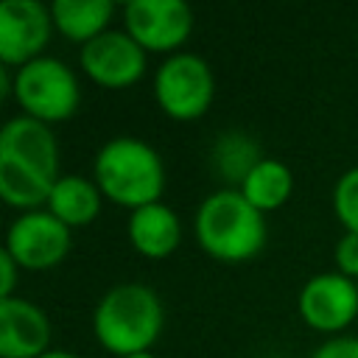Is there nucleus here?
Segmentation results:
<instances>
[{"label":"nucleus","mask_w":358,"mask_h":358,"mask_svg":"<svg viewBox=\"0 0 358 358\" xmlns=\"http://www.w3.org/2000/svg\"><path fill=\"white\" fill-rule=\"evenodd\" d=\"M98 341L123 355L148 350L162 330V302L143 282H120L109 288L92 313Z\"/></svg>","instance_id":"f257e3e1"},{"label":"nucleus","mask_w":358,"mask_h":358,"mask_svg":"<svg viewBox=\"0 0 358 358\" xmlns=\"http://www.w3.org/2000/svg\"><path fill=\"white\" fill-rule=\"evenodd\" d=\"M95 179L112 201L131 210L159 201V193L165 187L159 154L145 140L129 134L112 137L101 145L95 157Z\"/></svg>","instance_id":"f03ea898"},{"label":"nucleus","mask_w":358,"mask_h":358,"mask_svg":"<svg viewBox=\"0 0 358 358\" xmlns=\"http://www.w3.org/2000/svg\"><path fill=\"white\" fill-rule=\"evenodd\" d=\"M196 238L204 252L221 260H246L266 243L263 213L241 190L210 193L196 213Z\"/></svg>","instance_id":"7ed1b4c3"},{"label":"nucleus","mask_w":358,"mask_h":358,"mask_svg":"<svg viewBox=\"0 0 358 358\" xmlns=\"http://www.w3.org/2000/svg\"><path fill=\"white\" fill-rule=\"evenodd\" d=\"M14 98L36 120H64L78 109L81 92L73 70L53 59L36 56L25 62L14 76Z\"/></svg>","instance_id":"20e7f679"},{"label":"nucleus","mask_w":358,"mask_h":358,"mask_svg":"<svg viewBox=\"0 0 358 358\" xmlns=\"http://www.w3.org/2000/svg\"><path fill=\"white\" fill-rule=\"evenodd\" d=\"M213 73L210 64L196 53H173L165 59L154 78L157 103L179 120H193L207 112L213 101Z\"/></svg>","instance_id":"39448f33"},{"label":"nucleus","mask_w":358,"mask_h":358,"mask_svg":"<svg viewBox=\"0 0 358 358\" xmlns=\"http://www.w3.org/2000/svg\"><path fill=\"white\" fill-rule=\"evenodd\" d=\"M6 249L22 268H48L70 249V227L50 210H31L11 221Z\"/></svg>","instance_id":"423d86ee"},{"label":"nucleus","mask_w":358,"mask_h":358,"mask_svg":"<svg viewBox=\"0 0 358 358\" xmlns=\"http://www.w3.org/2000/svg\"><path fill=\"white\" fill-rule=\"evenodd\" d=\"M123 17L126 31L148 50H171L193 28V11L185 0H129Z\"/></svg>","instance_id":"0eeeda50"},{"label":"nucleus","mask_w":358,"mask_h":358,"mask_svg":"<svg viewBox=\"0 0 358 358\" xmlns=\"http://www.w3.org/2000/svg\"><path fill=\"white\" fill-rule=\"evenodd\" d=\"M81 67L103 87H126L145 70V48L129 31H103L81 45Z\"/></svg>","instance_id":"6e6552de"},{"label":"nucleus","mask_w":358,"mask_h":358,"mask_svg":"<svg viewBox=\"0 0 358 358\" xmlns=\"http://www.w3.org/2000/svg\"><path fill=\"white\" fill-rule=\"evenodd\" d=\"M53 14L39 0L0 3V59L6 64H25L39 56L50 36Z\"/></svg>","instance_id":"1a4fd4ad"},{"label":"nucleus","mask_w":358,"mask_h":358,"mask_svg":"<svg viewBox=\"0 0 358 358\" xmlns=\"http://www.w3.org/2000/svg\"><path fill=\"white\" fill-rule=\"evenodd\" d=\"M299 313L316 330H338L358 313V285L341 271L313 274L299 291Z\"/></svg>","instance_id":"9d476101"},{"label":"nucleus","mask_w":358,"mask_h":358,"mask_svg":"<svg viewBox=\"0 0 358 358\" xmlns=\"http://www.w3.org/2000/svg\"><path fill=\"white\" fill-rule=\"evenodd\" d=\"M0 157L17 159L25 168L42 173L45 179H59V145L45 120L31 115L11 117L0 129Z\"/></svg>","instance_id":"9b49d317"},{"label":"nucleus","mask_w":358,"mask_h":358,"mask_svg":"<svg viewBox=\"0 0 358 358\" xmlns=\"http://www.w3.org/2000/svg\"><path fill=\"white\" fill-rule=\"evenodd\" d=\"M50 322L45 310L20 296L0 299V355L3 358H39L48 352Z\"/></svg>","instance_id":"f8f14e48"},{"label":"nucleus","mask_w":358,"mask_h":358,"mask_svg":"<svg viewBox=\"0 0 358 358\" xmlns=\"http://www.w3.org/2000/svg\"><path fill=\"white\" fill-rule=\"evenodd\" d=\"M179 235H182L179 218L162 201L143 204V207L131 210V215H129V238H131L134 249L148 257L171 255L179 246Z\"/></svg>","instance_id":"ddd939ff"},{"label":"nucleus","mask_w":358,"mask_h":358,"mask_svg":"<svg viewBox=\"0 0 358 358\" xmlns=\"http://www.w3.org/2000/svg\"><path fill=\"white\" fill-rule=\"evenodd\" d=\"M48 207L67 227H81V224H90L98 215L101 193L90 179H84L78 173H67V176H59L53 182Z\"/></svg>","instance_id":"4468645a"},{"label":"nucleus","mask_w":358,"mask_h":358,"mask_svg":"<svg viewBox=\"0 0 358 358\" xmlns=\"http://www.w3.org/2000/svg\"><path fill=\"white\" fill-rule=\"evenodd\" d=\"M112 11V0H53L50 6L53 25L78 42H90L92 36L103 34Z\"/></svg>","instance_id":"2eb2a0df"},{"label":"nucleus","mask_w":358,"mask_h":358,"mask_svg":"<svg viewBox=\"0 0 358 358\" xmlns=\"http://www.w3.org/2000/svg\"><path fill=\"white\" fill-rule=\"evenodd\" d=\"M291 187H294L291 168H288L282 159L263 157V159L252 168V173L243 179L241 193L246 196L249 204H255V207L263 213V210L280 207V204L291 196Z\"/></svg>","instance_id":"dca6fc26"},{"label":"nucleus","mask_w":358,"mask_h":358,"mask_svg":"<svg viewBox=\"0 0 358 358\" xmlns=\"http://www.w3.org/2000/svg\"><path fill=\"white\" fill-rule=\"evenodd\" d=\"M210 159L218 176H224L227 182L243 185V179L263 159V154H260V145L246 131H221L218 140L213 143Z\"/></svg>","instance_id":"f3484780"},{"label":"nucleus","mask_w":358,"mask_h":358,"mask_svg":"<svg viewBox=\"0 0 358 358\" xmlns=\"http://www.w3.org/2000/svg\"><path fill=\"white\" fill-rule=\"evenodd\" d=\"M50 190H53L50 179H45L42 173L25 168L17 159L0 157V196L11 207H25L31 213L36 204L50 199Z\"/></svg>","instance_id":"a211bd4d"},{"label":"nucleus","mask_w":358,"mask_h":358,"mask_svg":"<svg viewBox=\"0 0 358 358\" xmlns=\"http://www.w3.org/2000/svg\"><path fill=\"white\" fill-rule=\"evenodd\" d=\"M333 207L347 232H358V165L338 176L333 190Z\"/></svg>","instance_id":"6ab92c4d"},{"label":"nucleus","mask_w":358,"mask_h":358,"mask_svg":"<svg viewBox=\"0 0 358 358\" xmlns=\"http://www.w3.org/2000/svg\"><path fill=\"white\" fill-rule=\"evenodd\" d=\"M336 263L341 274H358V232H344L336 243Z\"/></svg>","instance_id":"aec40b11"},{"label":"nucleus","mask_w":358,"mask_h":358,"mask_svg":"<svg viewBox=\"0 0 358 358\" xmlns=\"http://www.w3.org/2000/svg\"><path fill=\"white\" fill-rule=\"evenodd\" d=\"M310 358H358V338L355 336H336L316 347Z\"/></svg>","instance_id":"412c9836"},{"label":"nucleus","mask_w":358,"mask_h":358,"mask_svg":"<svg viewBox=\"0 0 358 358\" xmlns=\"http://www.w3.org/2000/svg\"><path fill=\"white\" fill-rule=\"evenodd\" d=\"M17 260H14V255L3 246L0 249V277H3V282H0V299L3 296H11V288H14V280H17Z\"/></svg>","instance_id":"4be33fe9"},{"label":"nucleus","mask_w":358,"mask_h":358,"mask_svg":"<svg viewBox=\"0 0 358 358\" xmlns=\"http://www.w3.org/2000/svg\"><path fill=\"white\" fill-rule=\"evenodd\" d=\"M11 90H14V84H11V78H8V70H6V67H0V95L6 98Z\"/></svg>","instance_id":"5701e85b"},{"label":"nucleus","mask_w":358,"mask_h":358,"mask_svg":"<svg viewBox=\"0 0 358 358\" xmlns=\"http://www.w3.org/2000/svg\"><path fill=\"white\" fill-rule=\"evenodd\" d=\"M39 358H81V355H76V352H67V350H48V352H42Z\"/></svg>","instance_id":"b1692460"},{"label":"nucleus","mask_w":358,"mask_h":358,"mask_svg":"<svg viewBox=\"0 0 358 358\" xmlns=\"http://www.w3.org/2000/svg\"><path fill=\"white\" fill-rule=\"evenodd\" d=\"M123 358H157V355H151L148 350H143V352H131V355H123Z\"/></svg>","instance_id":"393cba45"}]
</instances>
